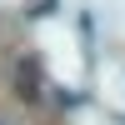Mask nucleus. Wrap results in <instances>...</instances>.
Listing matches in <instances>:
<instances>
[{
    "label": "nucleus",
    "mask_w": 125,
    "mask_h": 125,
    "mask_svg": "<svg viewBox=\"0 0 125 125\" xmlns=\"http://www.w3.org/2000/svg\"><path fill=\"white\" fill-rule=\"evenodd\" d=\"M15 95L20 100H40V60H20V65H15Z\"/></svg>",
    "instance_id": "nucleus-1"
}]
</instances>
